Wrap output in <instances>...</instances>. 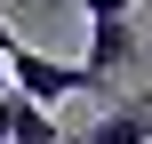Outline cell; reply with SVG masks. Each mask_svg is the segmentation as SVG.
I'll use <instances>...</instances> for the list:
<instances>
[{
    "mask_svg": "<svg viewBox=\"0 0 152 144\" xmlns=\"http://www.w3.org/2000/svg\"><path fill=\"white\" fill-rule=\"evenodd\" d=\"M0 144H8V88H0Z\"/></svg>",
    "mask_w": 152,
    "mask_h": 144,
    "instance_id": "52a82bcc",
    "label": "cell"
},
{
    "mask_svg": "<svg viewBox=\"0 0 152 144\" xmlns=\"http://www.w3.org/2000/svg\"><path fill=\"white\" fill-rule=\"evenodd\" d=\"M8 144H64V128H56V112H40L32 96L8 88Z\"/></svg>",
    "mask_w": 152,
    "mask_h": 144,
    "instance_id": "3957f363",
    "label": "cell"
},
{
    "mask_svg": "<svg viewBox=\"0 0 152 144\" xmlns=\"http://www.w3.org/2000/svg\"><path fill=\"white\" fill-rule=\"evenodd\" d=\"M88 144H152V120L136 112V96H128V104H112V112L88 128Z\"/></svg>",
    "mask_w": 152,
    "mask_h": 144,
    "instance_id": "277c9868",
    "label": "cell"
},
{
    "mask_svg": "<svg viewBox=\"0 0 152 144\" xmlns=\"http://www.w3.org/2000/svg\"><path fill=\"white\" fill-rule=\"evenodd\" d=\"M128 56H136V24H128V16H120V24H88V80L128 72Z\"/></svg>",
    "mask_w": 152,
    "mask_h": 144,
    "instance_id": "7a4b0ae2",
    "label": "cell"
},
{
    "mask_svg": "<svg viewBox=\"0 0 152 144\" xmlns=\"http://www.w3.org/2000/svg\"><path fill=\"white\" fill-rule=\"evenodd\" d=\"M80 16L88 24H120V16H136V0H80Z\"/></svg>",
    "mask_w": 152,
    "mask_h": 144,
    "instance_id": "5b68a950",
    "label": "cell"
},
{
    "mask_svg": "<svg viewBox=\"0 0 152 144\" xmlns=\"http://www.w3.org/2000/svg\"><path fill=\"white\" fill-rule=\"evenodd\" d=\"M0 72H8V88H16V96H32L40 112H56V104H72L80 88H96V80H88V64H64V56H40V48H16Z\"/></svg>",
    "mask_w": 152,
    "mask_h": 144,
    "instance_id": "6da1fadb",
    "label": "cell"
},
{
    "mask_svg": "<svg viewBox=\"0 0 152 144\" xmlns=\"http://www.w3.org/2000/svg\"><path fill=\"white\" fill-rule=\"evenodd\" d=\"M136 112H144V120H152V88H136Z\"/></svg>",
    "mask_w": 152,
    "mask_h": 144,
    "instance_id": "ba28073f",
    "label": "cell"
},
{
    "mask_svg": "<svg viewBox=\"0 0 152 144\" xmlns=\"http://www.w3.org/2000/svg\"><path fill=\"white\" fill-rule=\"evenodd\" d=\"M16 48H24V40H16V32H8V24H0V64H8V56H16Z\"/></svg>",
    "mask_w": 152,
    "mask_h": 144,
    "instance_id": "8992f818",
    "label": "cell"
}]
</instances>
